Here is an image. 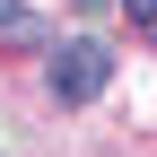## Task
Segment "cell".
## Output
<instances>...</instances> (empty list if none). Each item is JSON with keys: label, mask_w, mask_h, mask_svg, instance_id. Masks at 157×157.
<instances>
[{"label": "cell", "mask_w": 157, "mask_h": 157, "mask_svg": "<svg viewBox=\"0 0 157 157\" xmlns=\"http://www.w3.org/2000/svg\"><path fill=\"white\" fill-rule=\"evenodd\" d=\"M122 9H131V26H140V35H157V0H122Z\"/></svg>", "instance_id": "cell-2"}, {"label": "cell", "mask_w": 157, "mask_h": 157, "mask_svg": "<svg viewBox=\"0 0 157 157\" xmlns=\"http://www.w3.org/2000/svg\"><path fill=\"white\" fill-rule=\"evenodd\" d=\"M17 17H26V0H0V26H17Z\"/></svg>", "instance_id": "cell-3"}, {"label": "cell", "mask_w": 157, "mask_h": 157, "mask_svg": "<svg viewBox=\"0 0 157 157\" xmlns=\"http://www.w3.org/2000/svg\"><path fill=\"white\" fill-rule=\"evenodd\" d=\"M105 78H113L105 35H70V44H52V96H61V105H96Z\"/></svg>", "instance_id": "cell-1"}]
</instances>
